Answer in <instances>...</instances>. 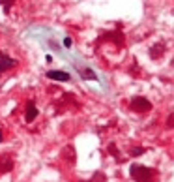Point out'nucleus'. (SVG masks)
I'll return each instance as SVG.
<instances>
[{
    "label": "nucleus",
    "mask_w": 174,
    "mask_h": 182,
    "mask_svg": "<svg viewBox=\"0 0 174 182\" xmlns=\"http://www.w3.org/2000/svg\"><path fill=\"white\" fill-rule=\"evenodd\" d=\"M131 109H135V111H150L152 109V103L148 101V100H144V98H133L131 100Z\"/></svg>",
    "instance_id": "1"
},
{
    "label": "nucleus",
    "mask_w": 174,
    "mask_h": 182,
    "mask_svg": "<svg viewBox=\"0 0 174 182\" xmlns=\"http://www.w3.org/2000/svg\"><path fill=\"white\" fill-rule=\"evenodd\" d=\"M13 66H15V60L12 57L4 55V53H0V71H8V70H12Z\"/></svg>",
    "instance_id": "2"
},
{
    "label": "nucleus",
    "mask_w": 174,
    "mask_h": 182,
    "mask_svg": "<svg viewBox=\"0 0 174 182\" xmlns=\"http://www.w3.org/2000/svg\"><path fill=\"white\" fill-rule=\"evenodd\" d=\"M47 77H49V79H54V81H69V73H68V71L52 70V71H47Z\"/></svg>",
    "instance_id": "3"
},
{
    "label": "nucleus",
    "mask_w": 174,
    "mask_h": 182,
    "mask_svg": "<svg viewBox=\"0 0 174 182\" xmlns=\"http://www.w3.org/2000/svg\"><path fill=\"white\" fill-rule=\"evenodd\" d=\"M36 116H38V109H36L34 103H30L28 109H26V116H25V118H26V122H32V120L36 118Z\"/></svg>",
    "instance_id": "4"
},
{
    "label": "nucleus",
    "mask_w": 174,
    "mask_h": 182,
    "mask_svg": "<svg viewBox=\"0 0 174 182\" xmlns=\"http://www.w3.org/2000/svg\"><path fill=\"white\" fill-rule=\"evenodd\" d=\"M13 2H15V0H0V4H2L6 9H9V6H12Z\"/></svg>",
    "instance_id": "5"
},
{
    "label": "nucleus",
    "mask_w": 174,
    "mask_h": 182,
    "mask_svg": "<svg viewBox=\"0 0 174 182\" xmlns=\"http://www.w3.org/2000/svg\"><path fill=\"white\" fill-rule=\"evenodd\" d=\"M64 45H66V47H71V38H66V39H64Z\"/></svg>",
    "instance_id": "6"
},
{
    "label": "nucleus",
    "mask_w": 174,
    "mask_h": 182,
    "mask_svg": "<svg viewBox=\"0 0 174 182\" xmlns=\"http://www.w3.org/2000/svg\"><path fill=\"white\" fill-rule=\"evenodd\" d=\"M2 139H4V133H2V130H0V141H2Z\"/></svg>",
    "instance_id": "7"
},
{
    "label": "nucleus",
    "mask_w": 174,
    "mask_h": 182,
    "mask_svg": "<svg viewBox=\"0 0 174 182\" xmlns=\"http://www.w3.org/2000/svg\"><path fill=\"white\" fill-rule=\"evenodd\" d=\"M0 73H2V71H0Z\"/></svg>",
    "instance_id": "8"
}]
</instances>
